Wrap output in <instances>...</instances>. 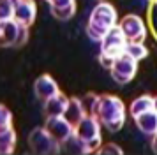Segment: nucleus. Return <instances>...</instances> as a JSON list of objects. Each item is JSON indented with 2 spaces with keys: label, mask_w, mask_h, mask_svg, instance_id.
I'll return each mask as SVG.
<instances>
[{
  "label": "nucleus",
  "mask_w": 157,
  "mask_h": 155,
  "mask_svg": "<svg viewBox=\"0 0 157 155\" xmlns=\"http://www.w3.org/2000/svg\"><path fill=\"white\" fill-rule=\"evenodd\" d=\"M16 132L14 129H6V130H0V155H11L16 148Z\"/></svg>",
  "instance_id": "f3484780"
},
{
  "label": "nucleus",
  "mask_w": 157,
  "mask_h": 155,
  "mask_svg": "<svg viewBox=\"0 0 157 155\" xmlns=\"http://www.w3.org/2000/svg\"><path fill=\"white\" fill-rule=\"evenodd\" d=\"M111 78L115 83L118 85H127L134 79L136 72H138V60H134L132 56H129L127 53L117 56L109 67Z\"/></svg>",
  "instance_id": "423d86ee"
},
{
  "label": "nucleus",
  "mask_w": 157,
  "mask_h": 155,
  "mask_svg": "<svg viewBox=\"0 0 157 155\" xmlns=\"http://www.w3.org/2000/svg\"><path fill=\"white\" fill-rule=\"evenodd\" d=\"M34 93L39 100L46 102L48 99L55 97L60 93V88H58V83L50 76V74H41L34 81Z\"/></svg>",
  "instance_id": "9d476101"
},
{
  "label": "nucleus",
  "mask_w": 157,
  "mask_h": 155,
  "mask_svg": "<svg viewBox=\"0 0 157 155\" xmlns=\"http://www.w3.org/2000/svg\"><path fill=\"white\" fill-rule=\"evenodd\" d=\"M152 150H154V152L157 153V132L152 136Z\"/></svg>",
  "instance_id": "5701e85b"
},
{
  "label": "nucleus",
  "mask_w": 157,
  "mask_h": 155,
  "mask_svg": "<svg viewBox=\"0 0 157 155\" xmlns=\"http://www.w3.org/2000/svg\"><path fill=\"white\" fill-rule=\"evenodd\" d=\"M101 153H117V155H122V148L118 145H113V143H108L104 146L99 148Z\"/></svg>",
  "instance_id": "4be33fe9"
},
{
  "label": "nucleus",
  "mask_w": 157,
  "mask_h": 155,
  "mask_svg": "<svg viewBox=\"0 0 157 155\" xmlns=\"http://www.w3.org/2000/svg\"><path fill=\"white\" fill-rule=\"evenodd\" d=\"M154 2H155V4H157V0H154Z\"/></svg>",
  "instance_id": "393cba45"
},
{
  "label": "nucleus",
  "mask_w": 157,
  "mask_h": 155,
  "mask_svg": "<svg viewBox=\"0 0 157 155\" xmlns=\"http://www.w3.org/2000/svg\"><path fill=\"white\" fill-rule=\"evenodd\" d=\"M88 113L94 115L109 132H118L127 118V108L122 102V99L109 93L94 95Z\"/></svg>",
  "instance_id": "f257e3e1"
},
{
  "label": "nucleus",
  "mask_w": 157,
  "mask_h": 155,
  "mask_svg": "<svg viewBox=\"0 0 157 155\" xmlns=\"http://www.w3.org/2000/svg\"><path fill=\"white\" fill-rule=\"evenodd\" d=\"M37 18V6L34 0H18L14 4V16L13 20L21 23L25 27H30Z\"/></svg>",
  "instance_id": "9b49d317"
},
{
  "label": "nucleus",
  "mask_w": 157,
  "mask_h": 155,
  "mask_svg": "<svg viewBox=\"0 0 157 155\" xmlns=\"http://www.w3.org/2000/svg\"><path fill=\"white\" fill-rule=\"evenodd\" d=\"M150 109H154V97L152 95H140V97H136L131 106H129V113H131V116L134 118L138 115H141L145 111H150Z\"/></svg>",
  "instance_id": "dca6fc26"
},
{
  "label": "nucleus",
  "mask_w": 157,
  "mask_h": 155,
  "mask_svg": "<svg viewBox=\"0 0 157 155\" xmlns=\"http://www.w3.org/2000/svg\"><path fill=\"white\" fill-rule=\"evenodd\" d=\"M60 146L65 148V152H67V153H90V148L86 146V145L79 139L76 134H72L71 138H69L67 141H64Z\"/></svg>",
  "instance_id": "a211bd4d"
},
{
  "label": "nucleus",
  "mask_w": 157,
  "mask_h": 155,
  "mask_svg": "<svg viewBox=\"0 0 157 155\" xmlns=\"http://www.w3.org/2000/svg\"><path fill=\"white\" fill-rule=\"evenodd\" d=\"M125 46H127V39L122 34L120 27L117 25L101 39V55L115 60L117 56L125 53Z\"/></svg>",
  "instance_id": "0eeeda50"
},
{
  "label": "nucleus",
  "mask_w": 157,
  "mask_h": 155,
  "mask_svg": "<svg viewBox=\"0 0 157 155\" xmlns=\"http://www.w3.org/2000/svg\"><path fill=\"white\" fill-rule=\"evenodd\" d=\"M13 127V113L7 106L0 104V130H6Z\"/></svg>",
  "instance_id": "412c9836"
},
{
  "label": "nucleus",
  "mask_w": 157,
  "mask_h": 155,
  "mask_svg": "<svg viewBox=\"0 0 157 155\" xmlns=\"http://www.w3.org/2000/svg\"><path fill=\"white\" fill-rule=\"evenodd\" d=\"M16 0H0V21L13 20Z\"/></svg>",
  "instance_id": "aec40b11"
},
{
  "label": "nucleus",
  "mask_w": 157,
  "mask_h": 155,
  "mask_svg": "<svg viewBox=\"0 0 157 155\" xmlns=\"http://www.w3.org/2000/svg\"><path fill=\"white\" fill-rule=\"evenodd\" d=\"M86 115V108L83 106V102H81V99L78 97H72L69 99V102H67V108H65V113H64V116L69 122H71L72 125H76L78 122H81V120L85 118Z\"/></svg>",
  "instance_id": "2eb2a0df"
},
{
  "label": "nucleus",
  "mask_w": 157,
  "mask_h": 155,
  "mask_svg": "<svg viewBox=\"0 0 157 155\" xmlns=\"http://www.w3.org/2000/svg\"><path fill=\"white\" fill-rule=\"evenodd\" d=\"M74 134L90 148V152L101 148V122L90 113L74 125Z\"/></svg>",
  "instance_id": "39448f33"
},
{
  "label": "nucleus",
  "mask_w": 157,
  "mask_h": 155,
  "mask_svg": "<svg viewBox=\"0 0 157 155\" xmlns=\"http://www.w3.org/2000/svg\"><path fill=\"white\" fill-rule=\"evenodd\" d=\"M44 127H46V130H48L60 145H62L64 141H67L72 134H74V125H72L65 116H51V118L46 120Z\"/></svg>",
  "instance_id": "1a4fd4ad"
},
{
  "label": "nucleus",
  "mask_w": 157,
  "mask_h": 155,
  "mask_svg": "<svg viewBox=\"0 0 157 155\" xmlns=\"http://www.w3.org/2000/svg\"><path fill=\"white\" fill-rule=\"evenodd\" d=\"M136 127L140 129V132H143L145 136H154L157 132V111L155 109H150L145 111L141 115L134 116Z\"/></svg>",
  "instance_id": "ddd939ff"
},
{
  "label": "nucleus",
  "mask_w": 157,
  "mask_h": 155,
  "mask_svg": "<svg viewBox=\"0 0 157 155\" xmlns=\"http://www.w3.org/2000/svg\"><path fill=\"white\" fill-rule=\"evenodd\" d=\"M154 109H155V111H157V95H155V97H154Z\"/></svg>",
  "instance_id": "b1692460"
},
{
  "label": "nucleus",
  "mask_w": 157,
  "mask_h": 155,
  "mask_svg": "<svg viewBox=\"0 0 157 155\" xmlns=\"http://www.w3.org/2000/svg\"><path fill=\"white\" fill-rule=\"evenodd\" d=\"M125 53L129 56H132L134 60H143V58H147L148 55V49L147 46L143 44V42H127V46H125Z\"/></svg>",
  "instance_id": "6ab92c4d"
},
{
  "label": "nucleus",
  "mask_w": 157,
  "mask_h": 155,
  "mask_svg": "<svg viewBox=\"0 0 157 155\" xmlns=\"http://www.w3.org/2000/svg\"><path fill=\"white\" fill-rule=\"evenodd\" d=\"M27 143H29L30 152L37 155H53L58 153L62 148L60 143L46 130V127H36L34 130H30Z\"/></svg>",
  "instance_id": "7ed1b4c3"
},
{
  "label": "nucleus",
  "mask_w": 157,
  "mask_h": 155,
  "mask_svg": "<svg viewBox=\"0 0 157 155\" xmlns=\"http://www.w3.org/2000/svg\"><path fill=\"white\" fill-rule=\"evenodd\" d=\"M122 34L125 35L127 42H143L147 37V27L141 16L138 14H127L118 21Z\"/></svg>",
  "instance_id": "6e6552de"
},
{
  "label": "nucleus",
  "mask_w": 157,
  "mask_h": 155,
  "mask_svg": "<svg viewBox=\"0 0 157 155\" xmlns=\"http://www.w3.org/2000/svg\"><path fill=\"white\" fill-rule=\"evenodd\" d=\"M67 102H69V99L65 97L64 93H58L55 97L48 99V100L44 102V115H46V118H51V116H64Z\"/></svg>",
  "instance_id": "4468645a"
},
{
  "label": "nucleus",
  "mask_w": 157,
  "mask_h": 155,
  "mask_svg": "<svg viewBox=\"0 0 157 155\" xmlns=\"http://www.w3.org/2000/svg\"><path fill=\"white\" fill-rule=\"evenodd\" d=\"M117 25H118V14L115 11V7L108 2L101 0L90 11V16H88V21H86V35L92 41L101 42V39Z\"/></svg>",
  "instance_id": "f03ea898"
},
{
  "label": "nucleus",
  "mask_w": 157,
  "mask_h": 155,
  "mask_svg": "<svg viewBox=\"0 0 157 155\" xmlns=\"http://www.w3.org/2000/svg\"><path fill=\"white\" fill-rule=\"evenodd\" d=\"M53 18L58 21H69L76 14V0H46Z\"/></svg>",
  "instance_id": "f8f14e48"
},
{
  "label": "nucleus",
  "mask_w": 157,
  "mask_h": 155,
  "mask_svg": "<svg viewBox=\"0 0 157 155\" xmlns=\"http://www.w3.org/2000/svg\"><path fill=\"white\" fill-rule=\"evenodd\" d=\"M29 41V27L16 20L0 21V46L4 48H20Z\"/></svg>",
  "instance_id": "20e7f679"
}]
</instances>
